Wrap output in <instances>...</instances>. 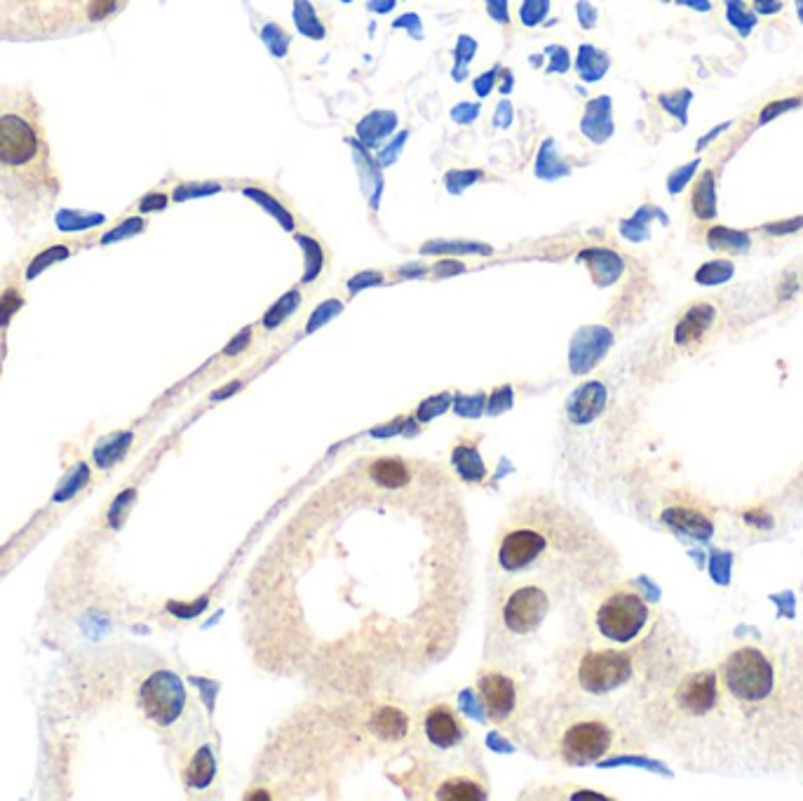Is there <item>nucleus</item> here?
<instances>
[{
	"label": "nucleus",
	"instance_id": "obj_1",
	"mask_svg": "<svg viewBox=\"0 0 803 801\" xmlns=\"http://www.w3.org/2000/svg\"><path fill=\"white\" fill-rule=\"evenodd\" d=\"M59 181L38 104L29 94L0 99V210L36 221L52 210Z\"/></svg>",
	"mask_w": 803,
	"mask_h": 801
},
{
	"label": "nucleus",
	"instance_id": "obj_2",
	"mask_svg": "<svg viewBox=\"0 0 803 801\" xmlns=\"http://www.w3.org/2000/svg\"><path fill=\"white\" fill-rule=\"evenodd\" d=\"M580 531L559 506H531L512 510V517L501 524L494 541V567L505 576H522L533 571L536 578L562 569L564 557L578 553ZM545 581V578H543Z\"/></svg>",
	"mask_w": 803,
	"mask_h": 801
},
{
	"label": "nucleus",
	"instance_id": "obj_3",
	"mask_svg": "<svg viewBox=\"0 0 803 801\" xmlns=\"http://www.w3.org/2000/svg\"><path fill=\"white\" fill-rule=\"evenodd\" d=\"M536 750L557 764L590 766L623 755L625 731L602 712L559 705L538 724Z\"/></svg>",
	"mask_w": 803,
	"mask_h": 801
},
{
	"label": "nucleus",
	"instance_id": "obj_4",
	"mask_svg": "<svg viewBox=\"0 0 803 801\" xmlns=\"http://www.w3.org/2000/svg\"><path fill=\"white\" fill-rule=\"evenodd\" d=\"M552 611V592L543 578H510L491 599L489 644H522L543 628Z\"/></svg>",
	"mask_w": 803,
	"mask_h": 801
},
{
	"label": "nucleus",
	"instance_id": "obj_5",
	"mask_svg": "<svg viewBox=\"0 0 803 801\" xmlns=\"http://www.w3.org/2000/svg\"><path fill=\"white\" fill-rule=\"evenodd\" d=\"M472 686L482 715L508 736H522L531 717V693L522 672L505 658H494L477 670Z\"/></svg>",
	"mask_w": 803,
	"mask_h": 801
},
{
	"label": "nucleus",
	"instance_id": "obj_6",
	"mask_svg": "<svg viewBox=\"0 0 803 801\" xmlns=\"http://www.w3.org/2000/svg\"><path fill=\"white\" fill-rule=\"evenodd\" d=\"M634 668L637 665L630 651L590 644L576 646L564 658L559 677L564 679L571 693L583 698H606L632 682Z\"/></svg>",
	"mask_w": 803,
	"mask_h": 801
},
{
	"label": "nucleus",
	"instance_id": "obj_7",
	"mask_svg": "<svg viewBox=\"0 0 803 801\" xmlns=\"http://www.w3.org/2000/svg\"><path fill=\"white\" fill-rule=\"evenodd\" d=\"M390 778L409 797L442 801H479L489 797V778L477 766H444L435 757L416 755L402 776Z\"/></svg>",
	"mask_w": 803,
	"mask_h": 801
},
{
	"label": "nucleus",
	"instance_id": "obj_8",
	"mask_svg": "<svg viewBox=\"0 0 803 801\" xmlns=\"http://www.w3.org/2000/svg\"><path fill=\"white\" fill-rule=\"evenodd\" d=\"M470 743V726L447 698L428 700L421 712H416V736L418 755L425 757H451Z\"/></svg>",
	"mask_w": 803,
	"mask_h": 801
},
{
	"label": "nucleus",
	"instance_id": "obj_9",
	"mask_svg": "<svg viewBox=\"0 0 803 801\" xmlns=\"http://www.w3.org/2000/svg\"><path fill=\"white\" fill-rule=\"evenodd\" d=\"M592 623L606 642L630 644L649 625V604L634 588L618 585L597 599Z\"/></svg>",
	"mask_w": 803,
	"mask_h": 801
},
{
	"label": "nucleus",
	"instance_id": "obj_10",
	"mask_svg": "<svg viewBox=\"0 0 803 801\" xmlns=\"http://www.w3.org/2000/svg\"><path fill=\"white\" fill-rule=\"evenodd\" d=\"M362 736L374 747L400 752L414 743L416 712L395 696H371L360 712Z\"/></svg>",
	"mask_w": 803,
	"mask_h": 801
},
{
	"label": "nucleus",
	"instance_id": "obj_11",
	"mask_svg": "<svg viewBox=\"0 0 803 801\" xmlns=\"http://www.w3.org/2000/svg\"><path fill=\"white\" fill-rule=\"evenodd\" d=\"M726 691L740 703H761L773 693L775 672L764 651L757 646H740L721 668Z\"/></svg>",
	"mask_w": 803,
	"mask_h": 801
},
{
	"label": "nucleus",
	"instance_id": "obj_12",
	"mask_svg": "<svg viewBox=\"0 0 803 801\" xmlns=\"http://www.w3.org/2000/svg\"><path fill=\"white\" fill-rule=\"evenodd\" d=\"M141 708L144 715L158 726L177 724L188 708V693L184 682L174 672H153L141 686Z\"/></svg>",
	"mask_w": 803,
	"mask_h": 801
},
{
	"label": "nucleus",
	"instance_id": "obj_13",
	"mask_svg": "<svg viewBox=\"0 0 803 801\" xmlns=\"http://www.w3.org/2000/svg\"><path fill=\"white\" fill-rule=\"evenodd\" d=\"M717 675L698 672L684 679L677 689V705L688 715H707L717 705Z\"/></svg>",
	"mask_w": 803,
	"mask_h": 801
},
{
	"label": "nucleus",
	"instance_id": "obj_14",
	"mask_svg": "<svg viewBox=\"0 0 803 801\" xmlns=\"http://www.w3.org/2000/svg\"><path fill=\"white\" fill-rule=\"evenodd\" d=\"M348 146L353 148V160L357 167V174H360V188L362 195L367 198V203L371 210H379L383 191H386V181H383V170L376 163V158L371 156L369 148L362 146L357 139H348Z\"/></svg>",
	"mask_w": 803,
	"mask_h": 801
},
{
	"label": "nucleus",
	"instance_id": "obj_15",
	"mask_svg": "<svg viewBox=\"0 0 803 801\" xmlns=\"http://www.w3.org/2000/svg\"><path fill=\"white\" fill-rule=\"evenodd\" d=\"M397 125H400V118H397L395 111L376 109L367 113V116L355 125V139L360 141L362 146H367L369 151H379V148L393 137Z\"/></svg>",
	"mask_w": 803,
	"mask_h": 801
},
{
	"label": "nucleus",
	"instance_id": "obj_16",
	"mask_svg": "<svg viewBox=\"0 0 803 801\" xmlns=\"http://www.w3.org/2000/svg\"><path fill=\"white\" fill-rule=\"evenodd\" d=\"M580 132L597 146L606 144L613 137L616 125H613V106L609 97H597L587 102L583 118H580Z\"/></svg>",
	"mask_w": 803,
	"mask_h": 801
},
{
	"label": "nucleus",
	"instance_id": "obj_17",
	"mask_svg": "<svg viewBox=\"0 0 803 801\" xmlns=\"http://www.w3.org/2000/svg\"><path fill=\"white\" fill-rule=\"evenodd\" d=\"M578 259L585 261L587 268H590V273H592V280H595L599 287L613 285V282H616L625 271L623 257H620L618 252H613V249H606V247L583 249V252L578 254Z\"/></svg>",
	"mask_w": 803,
	"mask_h": 801
},
{
	"label": "nucleus",
	"instance_id": "obj_18",
	"mask_svg": "<svg viewBox=\"0 0 803 801\" xmlns=\"http://www.w3.org/2000/svg\"><path fill=\"white\" fill-rule=\"evenodd\" d=\"M609 346L611 332H606V329H585V332H580L576 343H573V369L576 372L590 369L597 358H602Z\"/></svg>",
	"mask_w": 803,
	"mask_h": 801
},
{
	"label": "nucleus",
	"instance_id": "obj_19",
	"mask_svg": "<svg viewBox=\"0 0 803 801\" xmlns=\"http://www.w3.org/2000/svg\"><path fill=\"white\" fill-rule=\"evenodd\" d=\"M714 318H717V311H714V306L710 304H698L688 308L684 318L679 320L677 329H674V341H677L679 346H688V343L703 339V334L712 327Z\"/></svg>",
	"mask_w": 803,
	"mask_h": 801
},
{
	"label": "nucleus",
	"instance_id": "obj_20",
	"mask_svg": "<svg viewBox=\"0 0 803 801\" xmlns=\"http://www.w3.org/2000/svg\"><path fill=\"white\" fill-rule=\"evenodd\" d=\"M214 778H217V759H214L212 750L207 745H202L188 757L184 783L188 790H207L214 783Z\"/></svg>",
	"mask_w": 803,
	"mask_h": 801
},
{
	"label": "nucleus",
	"instance_id": "obj_21",
	"mask_svg": "<svg viewBox=\"0 0 803 801\" xmlns=\"http://www.w3.org/2000/svg\"><path fill=\"white\" fill-rule=\"evenodd\" d=\"M663 522L670 524L672 529L681 531V534L695 538V541H710L714 534L712 522L705 515L688 508H667L663 513Z\"/></svg>",
	"mask_w": 803,
	"mask_h": 801
},
{
	"label": "nucleus",
	"instance_id": "obj_22",
	"mask_svg": "<svg viewBox=\"0 0 803 801\" xmlns=\"http://www.w3.org/2000/svg\"><path fill=\"white\" fill-rule=\"evenodd\" d=\"M604 405H606V388L602 383H585L583 388H578L576 393H573L569 402V414L573 416V421L587 423L602 412Z\"/></svg>",
	"mask_w": 803,
	"mask_h": 801
},
{
	"label": "nucleus",
	"instance_id": "obj_23",
	"mask_svg": "<svg viewBox=\"0 0 803 801\" xmlns=\"http://www.w3.org/2000/svg\"><path fill=\"white\" fill-rule=\"evenodd\" d=\"M533 174H536L541 181H557V179H564L571 174L569 163L562 158V153H559V148H557V141L552 137L543 139L541 148H538Z\"/></svg>",
	"mask_w": 803,
	"mask_h": 801
},
{
	"label": "nucleus",
	"instance_id": "obj_24",
	"mask_svg": "<svg viewBox=\"0 0 803 801\" xmlns=\"http://www.w3.org/2000/svg\"><path fill=\"white\" fill-rule=\"evenodd\" d=\"M660 221V224L667 226L670 224V219L665 217V212L660 210V207H653V205H641L637 212L632 214L630 219H623L620 221V235H623L625 240L630 242H644L649 240V228L653 221Z\"/></svg>",
	"mask_w": 803,
	"mask_h": 801
},
{
	"label": "nucleus",
	"instance_id": "obj_25",
	"mask_svg": "<svg viewBox=\"0 0 803 801\" xmlns=\"http://www.w3.org/2000/svg\"><path fill=\"white\" fill-rule=\"evenodd\" d=\"M691 207L700 221L714 219V214H717V179H714V172H703L700 179L695 181Z\"/></svg>",
	"mask_w": 803,
	"mask_h": 801
},
{
	"label": "nucleus",
	"instance_id": "obj_26",
	"mask_svg": "<svg viewBox=\"0 0 803 801\" xmlns=\"http://www.w3.org/2000/svg\"><path fill=\"white\" fill-rule=\"evenodd\" d=\"M609 57L595 45H580L576 57V71L583 83H597L609 71Z\"/></svg>",
	"mask_w": 803,
	"mask_h": 801
},
{
	"label": "nucleus",
	"instance_id": "obj_27",
	"mask_svg": "<svg viewBox=\"0 0 803 801\" xmlns=\"http://www.w3.org/2000/svg\"><path fill=\"white\" fill-rule=\"evenodd\" d=\"M242 195L252 200V203L259 205L261 210H266V214H271V217L278 221V224L285 228V231H294L296 224H294L292 212H289L287 207L282 205L273 193L263 191V188H259V186H245V188H242Z\"/></svg>",
	"mask_w": 803,
	"mask_h": 801
},
{
	"label": "nucleus",
	"instance_id": "obj_28",
	"mask_svg": "<svg viewBox=\"0 0 803 801\" xmlns=\"http://www.w3.org/2000/svg\"><path fill=\"white\" fill-rule=\"evenodd\" d=\"M707 245L717 252H733L742 254L752 247V238L745 231H735V228L726 226H714L707 231Z\"/></svg>",
	"mask_w": 803,
	"mask_h": 801
},
{
	"label": "nucleus",
	"instance_id": "obj_29",
	"mask_svg": "<svg viewBox=\"0 0 803 801\" xmlns=\"http://www.w3.org/2000/svg\"><path fill=\"white\" fill-rule=\"evenodd\" d=\"M292 17H294L296 31H299L301 36H306L310 40H322L327 36L325 24L320 22V17H317V12H315V5L310 3V0H294Z\"/></svg>",
	"mask_w": 803,
	"mask_h": 801
},
{
	"label": "nucleus",
	"instance_id": "obj_30",
	"mask_svg": "<svg viewBox=\"0 0 803 801\" xmlns=\"http://www.w3.org/2000/svg\"><path fill=\"white\" fill-rule=\"evenodd\" d=\"M294 240H296V245L301 247L303 266H306L301 282H313L317 275L322 273V266H325V252H322V245L315 238H310V235H303V233L296 235Z\"/></svg>",
	"mask_w": 803,
	"mask_h": 801
},
{
	"label": "nucleus",
	"instance_id": "obj_31",
	"mask_svg": "<svg viewBox=\"0 0 803 801\" xmlns=\"http://www.w3.org/2000/svg\"><path fill=\"white\" fill-rule=\"evenodd\" d=\"M423 254H482L489 257L491 247L472 240H430L421 247Z\"/></svg>",
	"mask_w": 803,
	"mask_h": 801
},
{
	"label": "nucleus",
	"instance_id": "obj_32",
	"mask_svg": "<svg viewBox=\"0 0 803 801\" xmlns=\"http://www.w3.org/2000/svg\"><path fill=\"white\" fill-rule=\"evenodd\" d=\"M477 55V40L470 36H458L456 47H454V69H451V78L456 83H463L468 78L470 62Z\"/></svg>",
	"mask_w": 803,
	"mask_h": 801
},
{
	"label": "nucleus",
	"instance_id": "obj_33",
	"mask_svg": "<svg viewBox=\"0 0 803 801\" xmlns=\"http://www.w3.org/2000/svg\"><path fill=\"white\" fill-rule=\"evenodd\" d=\"M733 273H735V268L731 261H724V259L710 261V264L698 268V273H695V282H700V285H705V287L724 285V282L733 278Z\"/></svg>",
	"mask_w": 803,
	"mask_h": 801
},
{
	"label": "nucleus",
	"instance_id": "obj_34",
	"mask_svg": "<svg viewBox=\"0 0 803 801\" xmlns=\"http://www.w3.org/2000/svg\"><path fill=\"white\" fill-rule=\"evenodd\" d=\"M299 304H301V294L296 292V289H292V292L282 296L278 304L271 306V311H268L266 318H263V327H266V329L280 327L282 322H285L289 315H292L296 308H299Z\"/></svg>",
	"mask_w": 803,
	"mask_h": 801
},
{
	"label": "nucleus",
	"instance_id": "obj_35",
	"mask_svg": "<svg viewBox=\"0 0 803 801\" xmlns=\"http://www.w3.org/2000/svg\"><path fill=\"white\" fill-rule=\"evenodd\" d=\"M261 40H263V45H266V50L271 52L273 57H278V59L287 57L289 43H292V38L287 36V31L282 29L280 24H275V22H268L266 26H263Z\"/></svg>",
	"mask_w": 803,
	"mask_h": 801
},
{
	"label": "nucleus",
	"instance_id": "obj_36",
	"mask_svg": "<svg viewBox=\"0 0 803 801\" xmlns=\"http://www.w3.org/2000/svg\"><path fill=\"white\" fill-rule=\"evenodd\" d=\"M484 179L482 170H449L444 174V188L449 195H463L470 186Z\"/></svg>",
	"mask_w": 803,
	"mask_h": 801
},
{
	"label": "nucleus",
	"instance_id": "obj_37",
	"mask_svg": "<svg viewBox=\"0 0 803 801\" xmlns=\"http://www.w3.org/2000/svg\"><path fill=\"white\" fill-rule=\"evenodd\" d=\"M409 130H402L400 134H395L393 139H388L386 144H383L379 151H376V163H379V167L381 170H386V167H390V165H395L397 160H400V156H402V148H404V144H407V139H409Z\"/></svg>",
	"mask_w": 803,
	"mask_h": 801
},
{
	"label": "nucleus",
	"instance_id": "obj_38",
	"mask_svg": "<svg viewBox=\"0 0 803 801\" xmlns=\"http://www.w3.org/2000/svg\"><path fill=\"white\" fill-rule=\"evenodd\" d=\"M550 15V0H524L522 8H519V19H522L524 26H541L545 19Z\"/></svg>",
	"mask_w": 803,
	"mask_h": 801
},
{
	"label": "nucleus",
	"instance_id": "obj_39",
	"mask_svg": "<svg viewBox=\"0 0 803 801\" xmlns=\"http://www.w3.org/2000/svg\"><path fill=\"white\" fill-rule=\"evenodd\" d=\"M454 461L458 470H461L463 475H470V473H482V461H479V454L475 452V447H468V444H461V447L454 452Z\"/></svg>",
	"mask_w": 803,
	"mask_h": 801
},
{
	"label": "nucleus",
	"instance_id": "obj_40",
	"mask_svg": "<svg viewBox=\"0 0 803 801\" xmlns=\"http://www.w3.org/2000/svg\"><path fill=\"white\" fill-rule=\"evenodd\" d=\"M501 71H503V66H494V69L479 73V76L472 80V90H475L479 99H487L489 94L494 92V87L498 85V78H501Z\"/></svg>",
	"mask_w": 803,
	"mask_h": 801
},
{
	"label": "nucleus",
	"instance_id": "obj_41",
	"mask_svg": "<svg viewBox=\"0 0 803 801\" xmlns=\"http://www.w3.org/2000/svg\"><path fill=\"white\" fill-rule=\"evenodd\" d=\"M545 57H548V73H566L571 69V57L562 45H548L545 47Z\"/></svg>",
	"mask_w": 803,
	"mask_h": 801
},
{
	"label": "nucleus",
	"instance_id": "obj_42",
	"mask_svg": "<svg viewBox=\"0 0 803 801\" xmlns=\"http://www.w3.org/2000/svg\"><path fill=\"white\" fill-rule=\"evenodd\" d=\"M698 165H700V160H693V163H688L684 167H679V170H674L670 174V179H667V191H670L672 195H677V193L684 191L688 181L693 179L695 170H698Z\"/></svg>",
	"mask_w": 803,
	"mask_h": 801
},
{
	"label": "nucleus",
	"instance_id": "obj_43",
	"mask_svg": "<svg viewBox=\"0 0 803 801\" xmlns=\"http://www.w3.org/2000/svg\"><path fill=\"white\" fill-rule=\"evenodd\" d=\"M731 564H733V557L728 553H712L710 574L719 585H726L728 581H731Z\"/></svg>",
	"mask_w": 803,
	"mask_h": 801
},
{
	"label": "nucleus",
	"instance_id": "obj_44",
	"mask_svg": "<svg viewBox=\"0 0 803 801\" xmlns=\"http://www.w3.org/2000/svg\"><path fill=\"white\" fill-rule=\"evenodd\" d=\"M482 113V104L479 102H458L454 109H451V120L458 125H472Z\"/></svg>",
	"mask_w": 803,
	"mask_h": 801
},
{
	"label": "nucleus",
	"instance_id": "obj_45",
	"mask_svg": "<svg viewBox=\"0 0 803 801\" xmlns=\"http://www.w3.org/2000/svg\"><path fill=\"white\" fill-rule=\"evenodd\" d=\"M691 102V94L688 92H681V94H674V97H667L663 94L660 97V106H663L665 111H670L674 118H679L681 123H686V106Z\"/></svg>",
	"mask_w": 803,
	"mask_h": 801
},
{
	"label": "nucleus",
	"instance_id": "obj_46",
	"mask_svg": "<svg viewBox=\"0 0 803 801\" xmlns=\"http://www.w3.org/2000/svg\"><path fill=\"white\" fill-rule=\"evenodd\" d=\"M393 29H404L414 40H423L425 38L423 22H421V17L416 15V12H407V15L397 17L393 22Z\"/></svg>",
	"mask_w": 803,
	"mask_h": 801
},
{
	"label": "nucleus",
	"instance_id": "obj_47",
	"mask_svg": "<svg viewBox=\"0 0 803 801\" xmlns=\"http://www.w3.org/2000/svg\"><path fill=\"white\" fill-rule=\"evenodd\" d=\"M512 120H515V109H512L510 99H501L494 111V127H498V130H508Z\"/></svg>",
	"mask_w": 803,
	"mask_h": 801
},
{
	"label": "nucleus",
	"instance_id": "obj_48",
	"mask_svg": "<svg viewBox=\"0 0 803 801\" xmlns=\"http://www.w3.org/2000/svg\"><path fill=\"white\" fill-rule=\"evenodd\" d=\"M484 5H487V12L489 17L494 19L496 24H510V5L508 0H484Z\"/></svg>",
	"mask_w": 803,
	"mask_h": 801
},
{
	"label": "nucleus",
	"instance_id": "obj_49",
	"mask_svg": "<svg viewBox=\"0 0 803 801\" xmlns=\"http://www.w3.org/2000/svg\"><path fill=\"white\" fill-rule=\"evenodd\" d=\"M221 191V184H214V181H207V184H198V186H186V188H179L177 191V198H202V195H214Z\"/></svg>",
	"mask_w": 803,
	"mask_h": 801
},
{
	"label": "nucleus",
	"instance_id": "obj_50",
	"mask_svg": "<svg viewBox=\"0 0 803 801\" xmlns=\"http://www.w3.org/2000/svg\"><path fill=\"white\" fill-rule=\"evenodd\" d=\"M339 311H341L339 301H327V304H322L320 308H317V313L313 315V320H310L308 329H317L322 325V322H327L329 318H334V315Z\"/></svg>",
	"mask_w": 803,
	"mask_h": 801
},
{
	"label": "nucleus",
	"instance_id": "obj_51",
	"mask_svg": "<svg viewBox=\"0 0 803 801\" xmlns=\"http://www.w3.org/2000/svg\"><path fill=\"white\" fill-rule=\"evenodd\" d=\"M576 10H578V22L583 29H592V26L597 24V10L592 8L587 0H580V3L576 5Z\"/></svg>",
	"mask_w": 803,
	"mask_h": 801
},
{
	"label": "nucleus",
	"instance_id": "obj_52",
	"mask_svg": "<svg viewBox=\"0 0 803 801\" xmlns=\"http://www.w3.org/2000/svg\"><path fill=\"white\" fill-rule=\"evenodd\" d=\"M381 280H383L381 273H374V271L360 273V275H355L353 280H350V292H357V289H362V287L376 285V282H381Z\"/></svg>",
	"mask_w": 803,
	"mask_h": 801
},
{
	"label": "nucleus",
	"instance_id": "obj_53",
	"mask_svg": "<svg viewBox=\"0 0 803 801\" xmlns=\"http://www.w3.org/2000/svg\"><path fill=\"white\" fill-rule=\"evenodd\" d=\"M444 409H447V395H440V397H433V400L425 402V405L418 409V414L433 416L437 412H444Z\"/></svg>",
	"mask_w": 803,
	"mask_h": 801
},
{
	"label": "nucleus",
	"instance_id": "obj_54",
	"mask_svg": "<svg viewBox=\"0 0 803 801\" xmlns=\"http://www.w3.org/2000/svg\"><path fill=\"white\" fill-rule=\"evenodd\" d=\"M397 5V0H369L367 3V10L374 12V15H388V12H393Z\"/></svg>",
	"mask_w": 803,
	"mask_h": 801
},
{
	"label": "nucleus",
	"instance_id": "obj_55",
	"mask_svg": "<svg viewBox=\"0 0 803 801\" xmlns=\"http://www.w3.org/2000/svg\"><path fill=\"white\" fill-rule=\"evenodd\" d=\"M465 271V266L461 261H454V259H444L440 261V266H437V275H451V273H461Z\"/></svg>",
	"mask_w": 803,
	"mask_h": 801
},
{
	"label": "nucleus",
	"instance_id": "obj_56",
	"mask_svg": "<svg viewBox=\"0 0 803 801\" xmlns=\"http://www.w3.org/2000/svg\"><path fill=\"white\" fill-rule=\"evenodd\" d=\"M456 409L461 414H475V412H479V402L475 400V397H461V400L456 402Z\"/></svg>",
	"mask_w": 803,
	"mask_h": 801
},
{
	"label": "nucleus",
	"instance_id": "obj_57",
	"mask_svg": "<svg viewBox=\"0 0 803 801\" xmlns=\"http://www.w3.org/2000/svg\"><path fill=\"white\" fill-rule=\"evenodd\" d=\"M249 339H252V332H249V329H245V332H242L238 339L235 341H231V346L226 348V353L228 355H233V353H240L242 348H247V343H249Z\"/></svg>",
	"mask_w": 803,
	"mask_h": 801
},
{
	"label": "nucleus",
	"instance_id": "obj_58",
	"mask_svg": "<svg viewBox=\"0 0 803 801\" xmlns=\"http://www.w3.org/2000/svg\"><path fill=\"white\" fill-rule=\"evenodd\" d=\"M501 80H503V83L498 85V90H501V94H505V97H508V94L512 92V87H515V76H512L510 69H503L501 71Z\"/></svg>",
	"mask_w": 803,
	"mask_h": 801
},
{
	"label": "nucleus",
	"instance_id": "obj_59",
	"mask_svg": "<svg viewBox=\"0 0 803 801\" xmlns=\"http://www.w3.org/2000/svg\"><path fill=\"white\" fill-rule=\"evenodd\" d=\"M745 520H747L749 524H757L759 529H768V527H771V517L764 515V513H747V515H745Z\"/></svg>",
	"mask_w": 803,
	"mask_h": 801
},
{
	"label": "nucleus",
	"instance_id": "obj_60",
	"mask_svg": "<svg viewBox=\"0 0 803 801\" xmlns=\"http://www.w3.org/2000/svg\"><path fill=\"white\" fill-rule=\"evenodd\" d=\"M799 102H789V104H775V106H771V109H766L764 113H761V123H766V120H773V116L775 113H780V111H785V109H792V106H796Z\"/></svg>",
	"mask_w": 803,
	"mask_h": 801
},
{
	"label": "nucleus",
	"instance_id": "obj_61",
	"mask_svg": "<svg viewBox=\"0 0 803 801\" xmlns=\"http://www.w3.org/2000/svg\"><path fill=\"white\" fill-rule=\"evenodd\" d=\"M728 127H731V125H728V123H726V125H719V127H717V130H714V132H710V134H707V137H705L703 141H698V148H705L707 144H710V141H714V139H717V134H719V132H724V130H728Z\"/></svg>",
	"mask_w": 803,
	"mask_h": 801
},
{
	"label": "nucleus",
	"instance_id": "obj_62",
	"mask_svg": "<svg viewBox=\"0 0 803 801\" xmlns=\"http://www.w3.org/2000/svg\"><path fill=\"white\" fill-rule=\"evenodd\" d=\"M529 62H531V66H541V62H543V57H541V55H533V57L529 59Z\"/></svg>",
	"mask_w": 803,
	"mask_h": 801
},
{
	"label": "nucleus",
	"instance_id": "obj_63",
	"mask_svg": "<svg viewBox=\"0 0 803 801\" xmlns=\"http://www.w3.org/2000/svg\"><path fill=\"white\" fill-rule=\"evenodd\" d=\"M341 3H346V5H348V3H353V0H341Z\"/></svg>",
	"mask_w": 803,
	"mask_h": 801
}]
</instances>
